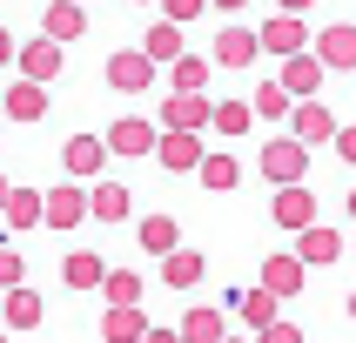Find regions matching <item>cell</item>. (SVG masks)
I'll return each instance as SVG.
<instances>
[{"mask_svg":"<svg viewBox=\"0 0 356 343\" xmlns=\"http://www.w3.org/2000/svg\"><path fill=\"white\" fill-rule=\"evenodd\" d=\"M262 182H276V189H302V175H309V148H302L296 135H269L256 155Z\"/></svg>","mask_w":356,"mask_h":343,"instance_id":"1","label":"cell"},{"mask_svg":"<svg viewBox=\"0 0 356 343\" xmlns=\"http://www.w3.org/2000/svg\"><path fill=\"white\" fill-rule=\"evenodd\" d=\"M256 34H262V47H269L276 61H302V54H316V34H309V20L289 14V7H282V14H269Z\"/></svg>","mask_w":356,"mask_h":343,"instance_id":"2","label":"cell"},{"mask_svg":"<svg viewBox=\"0 0 356 343\" xmlns=\"http://www.w3.org/2000/svg\"><path fill=\"white\" fill-rule=\"evenodd\" d=\"M216 108L222 101L209 95H168L161 101V135H202V128H216Z\"/></svg>","mask_w":356,"mask_h":343,"instance_id":"3","label":"cell"},{"mask_svg":"<svg viewBox=\"0 0 356 343\" xmlns=\"http://www.w3.org/2000/svg\"><path fill=\"white\" fill-rule=\"evenodd\" d=\"M101 81H108L115 95H148V88L161 81V67H155L148 54H141V47H128V54H108V67H101Z\"/></svg>","mask_w":356,"mask_h":343,"instance_id":"4","label":"cell"},{"mask_svg":"<svg viewBox=\"0 0 356 343\" xmlns=\"http://www.w3.org/2000/svg\"><path fill=\"white\" fill-rule=\"evenodd\" d=\"M302 282H309V262H302L296 249H269V256H262V282L256 289H269L276 303H289V296H302Z\"/></svg>","mask_w":356,"mask_h":343,"instance_id":"5","label":"cell"},{"mask_svg":"<svg viewBox=\"0 0 356 343\" xmlns=\"http://www.w3.org/2000/svg\"><path fill=\"white\" fill-rule=\"evenodd\" d=\"M289 135H296L302 148H323V141L337 148V141H343V121H337V108H330V101H296V121H289Z\"/></svg>","mask_w":356,"mask_h":343,"instance_id":"6","label":"cell"},{"mask_svg":"<svg viewBox=\"0 0 356 343\" xmlns=\"http://www.w3.org/2000/svg\"><path fill=\"white\" fill-rule=\"evenodd\" d=\"M269 222L276 229H289V236H309L316 229V189H276V202H269Z\"/></svg>","mask_w":356,"mask_h":343,"instance_id":"7","label":"cell"},{"mask_svg":"<svg viewBox=\"0 0 356 343\" xmlns=\"http://www.w3.org/2000/svg\"><path fill=\"white\" fill-rule=\"evenodd\" d=\"M108 155H155L161 148V128L155 121H141V115H121V121H108Z\"/></svg>","mask_w":356,"mask_h":343,"instance_id":"8","label":"cell"},{"mask_svg":"<svg viewBox=\"0 0 356 343\" xmlns=\"http://www.w3.org/2000/svg\"><path fill=\"white\" fill-rule=\"evenodd\" d=\"M81 222H95L88 182H60V189H47V229H81Z\"/></svg>","mask_w":356,"mask_h":343,"instance_id":"9","label":"cell"},{"mask_svg":"<svg viewBox=\"0 0 356 343\" xmlns=\"http://www.w3.org/2000/svg\"><path fill=\"white\" fill-rule=\"evenodd\" d=\"M60 67H67V47H54V40H27V47H20V81H34V88H54Z\"/></svg>","mask_w":356,"mask_h":343,"instance_id":"10","label":"cell"},{"mask_svg":"<svg viewBox=\"0 0 356 343\" xmlns=\"http://www.w3.org/2000/svg\"><path fill=\"white\" fill-rule=\"evenodd\" d=\"M256 54H262V34L256 27H216V67H256Z\"/></svg>","mask_w":356,"mask_h":343,"instance_id":"11","label":"cell"},{"mask_svg":"<svg viewBox=\"0 0 356 343\" xmlns=\"http://www.w3.org/2000/svg\"><path fill=\"white\" fill-rule=\"evenodd\" d=\"M101 161H108V141H101V135H74L67 148H60V168H67L74 182H88V189H95Z\"/></svg>","mask_w":356,"mask_h":343,"instance_id":"12","label":"cell"},{"mask_svg":"<svg viewBox=\"0 0 356 343\" xmlns=\"http://www.w3.org/2000/svg\"><path fill=\"white\" fill-rule=\"evenodd\" d=\"M229 310H236V317L249 323L256 337H262V330H276V323H282V303L269 296V289H229Z\"/></svg>","mask_w":356,"mask_h":343,"instance_id":"13","label":"cell"},{"mask_svg":"<svg viewBox=\"0 0 356 343\" xmlns=\"http://www.w3.org/2000/svg\"><path fill=\"white\" fill-rule=\"evenodd\" d=\"M155 161L168 168V175H202V161H209V148H202V135H161Z\"/></svg>","mask_w":356,"mask_h":343,"instance_id":"14","label":"cell"},{"mask_svg":"<svg viewBox=\"0 0 356 343\" xmlns=\"http://www.w3.org/2000/svg\"><path fill=\"white\" fill-rule=\"evenodd\" d=\"M135 242H141L155 262H168V256L181 249V222H175V216H141V222H135Z\"/></svg>","mask_w":356,"mask_h":343,"instance_id":"15","label":"cell"},{"mask_svg":"<svg viewBox=\"0 0 356 343\" xmlns=\"http://www.w3.org/2000/svg\"><path fill=\"white\" fill-rule=\"evenodd\" d=\"M316 61L330 74H356V27H323L316 34Z\"/></svg>","mask_w":356,"mask_h":343,"instance_id":"16","label":"cell"},{"mask_svg":"<svg viewBox=\"0 0 356 343\" xmlns=\"http://www.w3.org/2000/svg\"><path fill=\"white\" fill-rule=\"evenodd\" d=\"M148 337H155L148 310H101V343H148Z\"/></svg>","mask_w":356,"mask_h":343,"instance_id":"17","label":"cell"},{"mask_svg":"<svg viewBox=\"0 0 356 343\" xmlns=\"http://www.w3.org/2000/svg\"><path fill=\"white\" fill-rule=\"evenodd\" d=\"M181 343H229V317H222V303H195V310L181 317Z\"/></svg>","mask_w":356,"mask_h":343,"instance_id":"18","label":"cell"},{"mask_svg":"<svg viewBox=\"0 0 356 343\" xmlns=\"http://www.w3.org/2000/svg\"><path fill=\"white\" fill-rule=\"evenodd\" d=\"M81 34H88V7H67V0H60V7H47V14H40V40L67 47V40H81Z\"/></svg>","mask_w":356,"mask_h":343,"instance_id":"19","label":"cell"},{"mask_svg":"<svg viewBox=\"0 0 356 343\" xmlns=\"http://www.w3.org/2000/svg\"><path fill=\"white\" fill-rule=\"evenodd\" d=\"M323 74H330V67H323L316 54H302V61H282V88H289L296 101H323Z\"/></svg>","mask_w":356,"mask_h":343,"instance_id":"20","label":"cell"},{"mask_svg":"<svg viewBox=\"0 0 356 343\" xmlns=\"http://www.w3.org/2000/svg\"><path fill=\"white\" fill-rule=\"evenodd\" d=\"M88 202H95V222H108V229L135 216V196H128V182H95V189H88Z\"/></svg>","mask_w":356,"mask_h":343,"instance_id":"21","label":"cell"},{"mask_svg":"<svg viewBox=\"0 0 356 343\" xmlns=\"http://www.w3.org/2000/svg\"><path fill=\"white\" fill-rule=\"evenodd\" d=\"M141 54L155 61V67H161V61H168V67H181V61H188V54H181V27H175V20H155V27H141Z\"/></svg>","mask_w":356,"mask_h":343,"instance_id":"22","label":"cell"},{"mask_svg":"<svg viewBox=\"0 0 356 343\" xmlns=\"http://www.w3.org/2000/svg\"><path fill=\"white\" fill-rule=\"evenodd\" d=\"M0 209H7V229H34V222H47V196H40V189H7V196H0Z\"/></svg>","mask_w":356,"mask_h":343,"instance_id":"23","label":"cell"},{"mask_svg":"<svg viewBox=\"0 0 356 343\" xmlns=\"http://www.w3.org/2000/svg\"><path fill=\"white\" fill-rule=\"evenodd\" d=\"M60 282H67V289H108V262H101L95 249H74V256L60 262Z\"/></svg>","mask_w":356,"mask_h":343,"instance_id":"24","label":"cell"},{"mask_svg":"<svg viewBox=\"0 0 356 343\" xmlns=\"http://www.w3.org/2000/svg\"><path fill=\"white\" fill-rule=\"evenodd\" d=\"M296 256L309 262V269H330V262L343 256V236H337V229H330V222H316L309 236H296Z\"/></svg>","mask_w":356,"mask_h":343,"instance_id":"25","label":"cell"},{"mask_svg":"<svg viewBox=\"0 0 356 343\" xmlns=\"http://www.w3.org/2000/svg\"><path fill=\"white\" fill-rule=\"evenodd\" d=\"M209 74H216V54H188L181 67H168V95H209Z\"/></svg>","mask_w":356,"mask_h":343,"instance_id":"26","label":"cell"},{"mask_svg":"<svg viewBox=\"0 0 356 343\" xmlns=\"http://www.w3.org/2000/svg\"><path fill=\"white\" fill-rule=\"evenodd\" d=\"M249 108H256L262 121H296V95H289L282 81H256V95H249Z\"/></svg>","mask_w":356,"mask_h":343,"instance_id":"27","label":"cell"},{"mask_svg":"<svg viewBox=\"0 0 356 343\" xmlns=\"http://www.w3.org/2000/svg\"><path fill=\"white\" fill-rule=\"evenodd\" d=\"M47 115V88L34 81H7V121H40Z\"/></svg>","mask_w":356,"mask_h":343,"instance_id":"28","label":"cell"},{"mask_svg":"<svg viewBox=\"0 0 356 343\" xmlns=\"http://www.w3.org/2000/svg\"><path fill=\"white\" fill-rule=\"evenodd\" d=\"M202 189H209V196H229V189H236V182H242V161L236 155H229V148H216V155H209V161H202Z\"/></svg>","mask_w":356,"mask_h":343,"instance_id":"29","label":"cell"},{"mask_svg":"<svg viewBox=\"0 0 356 343\" xmlns=\"http://www.w3.org/2000/svg\"><path fill=\"white\" fill-rule=\"evenodd\" d=\"M108 310H141V296H148V282H141V269H108Z\"/></svg>","mask_w":356,"mask_h":343,"instance_id":"30","label":"cell"},{"mask_svg":"<svg viewBox=\"0 0 356 343\" xmlns=\"http://www.w3.org/2000/svg\"><path fill=\"white\" fill-rule=\"evenodd\" d=\"M202 276H209V262H202L195 249H175V256L161 262V282H168V289H195Z\"/></svg>","mask_w":356,"mask_h":343,"instance_id":"31","label":"cell"},{"mask_svg":"<svg viewBox=\"0 0 356 343\" xmlns=\"http://www.w3.org/2000/svg\"><path fill=\"white\" fill-rule=\"evenodd\" d=\"M40 317H47V303L34 289H7V330H34Z\"/></svg>","mask_w":356,"mask_h":343,"instance_id":"32","label":"cell"},{"mask_svg":"<svg viewBox=\"0 0 356 343\" xmlns=\"http://www.w3.org/2000/svg\"><path fill=\"white\" fill-rule=\"evenodd\" d=\"M249 121H256L249 101H222V108H216V135H249Z\"/></svg>","mask_w":356,"mask_h":343,"instance_id":"33","label":"cell"},{"mask_svg":"<svg viewBox=\"0 0 356 343\" xmlns=\"http://www.w3.org/2000/svg\"><path fill=\"white\" fill-rule=\"evenodd\" d=\"M209 14V0H168L161 7V20H175V27H188V20H202Z\"/></svg>","mask_w":356,"mask_h":343,"instance_id":"34","label":"cell"},{"mask_svg":"<svg viewBox=\"0 0 356 343\" xmlns=\"http://www.w3.org/2000/svg\"><path fill=\"white\" fill-rule=\"evenodd\" d=\"M27 262H20V249H0V282H7V289H27Z\"/></svg>","mask_w":356,"mask_h":343,"instance_id":"35","label":"cell"},{"mask_svg":"<svg viewBox=\"0 0 356 343\" xmlns=\"http://www.w3.org/2000/svg\"><path fill=\"white\" fill-rule=\"evenodd\" d=\"M256 343H309V337H302V323H289V317H282L276 330H262Z\"/></svg>","mask_w":356,"mask_h":343,"instance_id":"36","label":"cell"},{"mask_svg":"<svg viewBox=\"0 0 356 343\" xmlns=\"http://www.w3.org/2000/svg\"><path fill=\"white\" fill-rule=\"evenodd\" d=\"M337 155H343V161H350V168H356V121H350V128H343V141H337Z\"/></svg>","mask_w":356,"mask_h":343,"instance_id":"37","label":"cell"},{"mask_svg":"<svg viewBox=\"0 0 356 343\" xmlns=\"http://www.w3.org/2000/svg\"><path fill=\"white\" fill-rule=\"evenodd\" d=\"M148 343H181V330H161V323H155V337H148Z\"/></svg>","mask_w":356,"mask_h":343,"instance_id":"38","label":"cell"},{"mask_svg":"<svg viewBox=\"0 0 356 343\" xmlns=\"http://www.w3.org/2000/svg\"><path fill=\"white\" fill-rule=\"evenodd\" d=\"M350 317H356V289H350Z\"/></svg>","mask_w":356,"mask_h":343,"instance_id":"39","label":"cell"},{"mask_svg":"<svg viewBox=\"0 0 356 343\" xmlns=\"http://www.w3.org/2000/svg\"><path fill=\"white\" fill-rule=\"evenodd\" d=\"M350 216H356V189H350Z\"/></svg>","mask_w":356,"mask_h":343,"instance_id":"40","label":"cell"},{"mask_svg":"<svg viewBox=\"0 0 356 343\" xmlns=\"http://www.w3.org/2000/svg\"><path fill=\"white\" fill-rule=\"evenodd\" d=\"M350 249H356V236H350Z\"/></svg>","mask_w":356,"mask_h":343,"instance_id":"41","label":"cell"},{"mask_svg":"<svg viewBox=\"0 0 356 343\" xmlns=\"http://www.w3.org/2000/svg\"><path fill=\"white\" fill-rule=\"evenodd\" d=\"M229 343H242V337H229Z\"/></svg>","mask_w":356,"mask_h":343,"instance_id":"42","label":"cell"}]
</instances>
